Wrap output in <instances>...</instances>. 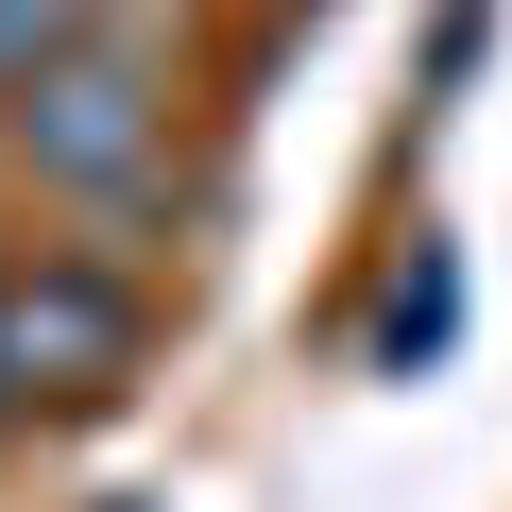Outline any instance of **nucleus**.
Returning a JSON list of instances; mask_svg holds the SVG:
<instances>
[{"label": "nucleus", "mask_w": 512, "mask_h": 512, "mask_svg": "<svg viewBox=\"0 0 512 512\" xmlns=\"http://www.w3.org/2000/svg\"><path fill=\"white\" fill-rule=\"evenodd\" d=\"M18 120H35V171H69V188H120V171H137V137H154V103H137V69H120V52H103V69H52Z\"/></svg>", "instance_id": "1"}, {"label": "nucleus", "mask_w": 512, "mask_h": 512, "mask_svg": "<svg viewBox=\"0 0 512 512\" xmlns=\"http://www.w3.org/2000/svg\"><path fill=\"white\" fill-rule=\"evenodd\" d=\"M120 342H137V308H120L103 274H35L18 308H0V359H18V376H35V359H120Z\"/></svg>", "instance_id": "2"}, {"label": "nucleus", "mask_w": 512, "mask_h": 512, "mask_svg": "<svg viewBox=\"0 0 512 512\" xmlns=\"http://www.w3.org/2000/svg\"><path fill=\"white\" fill-rule=\"evenodd\" d=\"M444 342H461V274H444V256H410V291H393V325H376V359H393V376H427Z\"/></svg>", "instance_id": "3"}]
</instances>
